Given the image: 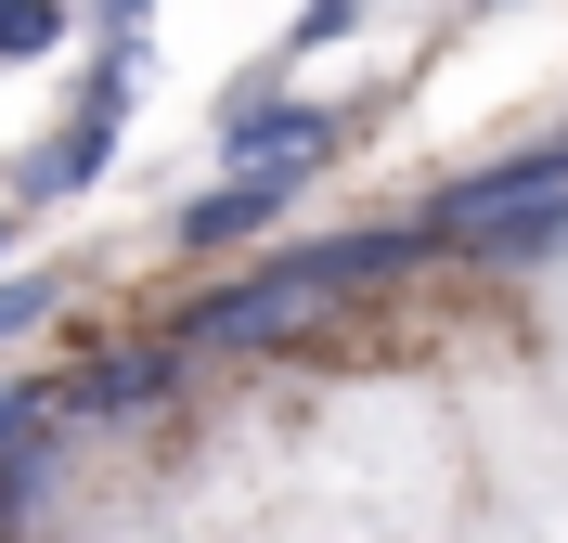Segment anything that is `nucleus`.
I'll list each match as a JSON object with an SVG mask.
<instances>
[{"label": "nucleus", "instance_id": "obj_1", "mask_svg": "<svg viewBox=\"0 0 568 543\" xmlns=\"http://www.w3.org/2000/svg\"><path fill=\"white\" fill-rule=\"evenodd\" d=\"M323 298H336V285H323L311 259H272V272H246V285H220L207 311L181 324V350H220V362H233V350H284L297 324H323Z\"/></svg>", "mask_w": 568, "mask_h": 543}, {"label": "nucleus", "instance_id": "obj_2", "mask_svg": "<svg viewBox=\"0 0 568 543\" xmlns=\"http://www.w3.org/2000/svg\"><path fill=\"white\" fill-rule=\"evenodd\" d=\"M116 117H130V39H116V66H91L78 117L27 155V169H13V194H27V208H52V194H91V181H104V155H116Z\"/></svg>", "mask_w": 568, "mask_h": 543}, {"label": "nucleus", "instance_id": "obj_3", "mask_svg": "<svg viewBox=\"0 0 568 543\" xmlns=\"http://www.w3.org/2000/svg\"><path fill=\"white\" fill-rule=\"evenodd\" d=\"M220 155H233V169L323 181V155H336V117H323V104H258V91H233V130H220Z\"/></svg>", "mask_w": 568, "mask_h": 543}, {"label": "nucleus", "instance_id": "obj_4", "mask_svg": "<svg viewBox=\"0 0 568 543\" xmlns=\"http://www.w3.org/2000/svg\"><path fill=\"white\" fill-rule=\"evenodd\" d=\"M556 181H568V143H530V155H504V169H478V181H439V194H426V233H439V247H465L478 220L530 208V194H556Z\"/></svg>", "mask_w": 568, "mask_h": 543}, {"label": "nucleus", "instance_id": "obj_5", "mask_svg": "<svg viewBox=\"0 0 568 543\" xmlns=\"http://www.w3.org/2000/svg\"><path fill=\"white\" fill-rule=\"evenodd\" d=\"M284 194H297L284 169H233V181H207V194L181 208V247H246V233H272V220H284Z\"/></svg>", "mask_w": 568, "mask_h": 543}, {"label": "nucleus", "instance_id": "obj_6", "mask_svg": "<svg viewBox=\"0 0 568 543\" xmlns=\"http://www.w3.org/2000/svg\"><path fill=\"white\" fill-rule=\"evenodd\" d=\"M181 389V336H142V350H104L91 375H78V414H142V401H169Z\"/></svg>", "mask_w": 568, "mask_h": 543}, {"label": "nucleus", "instance_id": "obj_7", "mask_svg": "<svg viewBox=\"0 0 568 543\" xmlns=\"http://www.w3.org/2000/svg\"><path fill=\"white\" fill-rule=\"evenodd\" d=\"M465 259H491V272H530V259H568V181L556 194H530V208H504L465 233Z\"/></svg>", "mask_w": 568, "mask_h": 543}, {"label": "nucleus", "instance_id": "obj_8", "mask_svg": "<svg viewBox=\"0 0 568 543\" xmlns=\"http://www.w3.org/2000/svg\"><path fill=\"white\" fill-rule=\"evenodd\" d=\"M65 39V0H0V66H39Z\"/></svg>", "mask_w": 568, "mask_h": 543}, {"label": "nucleus", "instance_id": "obj_9", "mask_svg": "<svg viewBox=\"0 0 568 543\" xmlns=\"http://www.w3.org/2000/svg\"><path fill=\"white\" fill-rule=\"evenodd\" d=\"M27 324H52V272H13V285H0V350H13Z\"/></svg>", "mask_w": 568, "mask_h": 543}, {"label": "nucleus", "instance_id": "obj_10", "mask_svg": "<svg viewBox=\"0 0 568 543\" xmlns=\"http://www.w3.org/2000/svg\"><path fill=\"white\" fill-rule=\"evenodd\" d=\"M39 428H52V389H27V375H13V389H0V453H27Z\"/></svg>", "mask_w": 568, "mask_h": 543}, {"label": "nucleus", "instance_id": "obj_11", "mask_svg": "<svg viewBox=\"0 0 568 543\" xmlns=\"http://www.w3.org/2000/svg\"><path fill=\"white\" fill-rule=\"evenodd\" d=\"M362 27V0H311V13H297V39H284V52H323V39H349Z\"/></svg>", "mask_w": 568, "mask_h": 543}, {"label": "nucleus", "instance_id": "obj_12", "mask_svg": "<svg viewBox=\"0 0 568 543\" xmlns=\"http://www.w3.org/2000/svg\"><path fill=\"white\" fill-rule=\"evenodd\" d=\"M104 27H116V39H142V0H104Z\"/></svg>", "mask_w": 568, "mask_h": 543}, {"label": "nucleus", "instance_id": "obj_13", "mask_svg": "<svg viewBox=\"0 0 568 543\" xmlns=\"http://www.w3.org/2000/svg\"><path fill=\"white\" fill-rule=\"evenodd\" d=\"M0 247H13V220H0Z\"/></svg>", "mask_w": 568, "mask_h": 543}]
</instances>
